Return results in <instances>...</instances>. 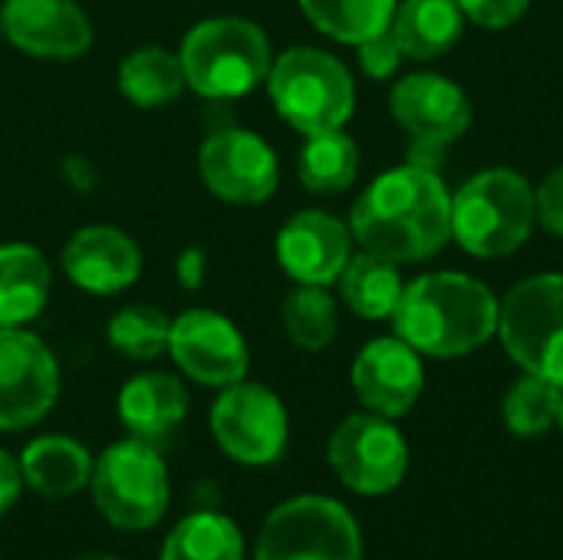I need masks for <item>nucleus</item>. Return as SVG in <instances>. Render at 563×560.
Here are the masks:
<instances>
[{
	"label": "nucleus",
	"mask_w": 563,
	"mask_h": 560,
	"mask_svg": "<svg viewBox=\"0 0 563 560\" xmlns=\"http://www.w3.org/2000/svg\"><path fill=\"white\" fill-rule=\"evenodd\" d=\"M353 241L396 264L435 257L452 241V195L435 168L399 165L369 182L350 211Z\"/></svg>",
	"instance_id": "obj_1"
},
{
	"label": "nucleus",
	"mask_w": 563,
	"mask_h": 560,
	"mask_svg": "<svg viewBox=\"0 0 563 560\" xmlns=\"http://www.w3.org/2000/svg\"><path fill=\"white\" fill-rule=\"evenodd\" d=\"M501 304L488 284L455 271L409 281L393 310L396 337L416 353L455 360L482 350L498 333Z\"/></svg>",
	"instance_id": "obj_2"
},
{
	"label": "nucleus",
	"mask_w": 563,
	"mask_h": 560,
	"mask_svg": "<svg viewBox=\"0 0 563 560\" xmlns=\"http://www.w3.org/2000/svg\"><path fill=\"white\" fill-rule=\"evenodd\" d=\"M185 86L208 102H231L254 92L274 63L271 36L261 23L234 13L198 20L178 46Z\"/></svg>",
	"instance_id": "obj_3"
},
{
	"label": "nucleus",
	"mask_w": 563,
	"mask_h": 560,
	"mask_svg": "<svg viewBox=\"0 0 563 560\" xmlns=\"http://www.w3.org/2000/svg\"><path fill=\"white\" fill-rule=\"evenodd\" d=\"M264 86L277 116L300 135L343 129L356 109L350 66L320 46H290L277 53Z\"/></svg>",
	"instance_id": "obj_4"
},
{
	"label": "nucleus",
	"mask_w": 563,
	"mask_h": 560,
	"mask_svg": "<svg viewBox=\"0 0 563 560\" xmlns=\"http://www.w3.org/2000/svg\"><path fill=\"white\" fill-rule=\"evenodd\" d=\"M534 224V185L515 168H485L452 195V238L475 257L515 254Z\"/></svg>",
	"instance_id": "obj_5"
},
{
	"label": "nucleus",
	"mask_w": 563,
	"mask_h": 560,
	"mask_svg": "<svg viewBox=\"0 0 563 560\" xmlns=\"http://www.w3.org/2000/svg\"><path fill=\"white\" fill-rule=\"evenodd\" d=\"M89 495L115 531H152L172 505L168 465L152 442L129 436L96 455Z\"/></svg>",
	"instance_id": "obj_6"
},
{
	"label": "nucleus",
	"mask_w": 563,
	"mask_h": 560,
	"mask_svg": "<svg viewBox=\"0 0 563 560\" xmlns=\"http://www.w3.org/2000/svg\"><path fill=\"white\" fill-rule=\"evenodd\" d=\"M254 560H363V531L343 502L297 495L264 518Z\"/></svg>",
	"instance_id": "obj_7"
},
{
	"label": "nucleus",
	"mask_w": 563,
	"mask_h": 560,
	"mask_svg": "<svg viewBox=\"0 0 563 560\" xmlns=\"http://www.w3.org/2000/svg\"><path fill=\"white\" fill-rule=\"evenodd\" d=\"M498 337L525 373L563 389V274H538L515 284L501 300Z\"/></svg>",
	"instance_id": "obj_8"
},
{
	"label": "nucleus",
	"mask_w": 563,
	"mask_h": 560,
	"mask_svg": "<svg viewBox=\"0 0 563 560\" xmlns=\"http://www.w3.org/2000/svg\"><path fill=\"white\" fill-rule=\"evenodd\" d=\"M208 426L218 449L247 469L280 462L290 442V416L284 399L271 386L251 380L218 389Z\"/></svg>",
	"instance_id": "obj_9"
},
{
	"label": "nucleus",
	"mask_w": 563,
	"mask_h": 560,
	"mask_svg": "<svg viewBox=\"0 0 563 560\" xmlns=\"http://www.w3.org/2000/svg\"><path fill=\"white\" fill-rule=\"evenodd\" d=\"M327 462L343 488L363 498H379L402 485L409 472V446L393 419L366 409L346 416L333 429Z\"/></svg>",
	"instance_id": "obj_10"
},
{
	"label": "nucleus",
	"mask_w": 563,
	"mask_h": 560,
	"mask_svg": "<svg viewBox=\"0 0 563 560\" xmlns=\"http://www.w3.org/2000/svg\"><path fill=\"white\" fill-rule=\"evenodd\" d=\"M389 109L409 135V162L435 168L452 142L472 125V102L459 83L439 73L402 76L389 92Z\"/></svg>",
	"instance_id": "obj_11"
},
{
	"label": "nucleus",
	"mask_w": 563,
	"mask_h": 560,
	"mask_svg": "<svg viewBox=\"0 0 563 560\" xmlns=\"http://www.w3.org/2000/svg\"><path fill=\"white\" fill-rule=\"evenodd\" d=\"M56 353L26 327H0V432H26L59 403Z\"/></svg>",
	"instance_id": "obj_12"
},
{
	"label": "nucleus",
	"mask_w": 563,
	"mask_h": 560,
	"mask_svg": "<svg viewBox=\"0 0 563 560\" xmlns=\"http://www.w3.org/2000/svg\"><path fill=\"white\" fill-rule=\"evenodd\" d=\"M201 185L238 208H254L274 198L280 185V162L274 145L244 125L211 129L198 149Z\"/></svg>",
	"instance_id": "obj_13"
},
{
	"label": "nucleus",
	"mask_w": 563,
	"mask_h": 560,
	"mask_svg": "<svg viewBox=\"0 0 563 560\" xmlns=\"http://www.w3.org/2000/svg\"><path fill=\"white\" fill-rule=\"evenodd\" d=\"M168 356L185 380L208 389L241 383L251 370V347L241 327L211 307H188L172 317Z\"/></svg>",
	"instance_id": "obj_14"
},
{
	"label": "nucleus",
	"mask_w": 563,
	"mask_h": 560,
	"mask_svg": "<svg viewBox=\"0 0 563 560\" xmlns=\"http://www.w3.org/2000/svg\"><path fill=\"white\" fill-rule=\"evenodd\" d=\"M3 40L49 63H69L92 50L96 30L79 0H3L0 3Z\"/></svg>",
	"instance_id": "obj_15"
},
{
	"label": "nucleus",
	"mask_w": 563,
	"mask_h": 560,
	"mask_svg": "<svg viewBox=\"0 0 563 560\" xmlns=\"http://www.w3.org/2000/svg\"><path fill=\"white\" fill-rule=\"evenodd\" d=\"M142 248L119 224H82L63 251L59 267L66 281L89 297H115L142 277Z\"/></svg>",
	"instance_id": "obj_16"
},
{
	"label": "nucleus",
	"mask_w": 563,
	"mask_h": 560,
	"mask_svg": "<svg viewBox=\"0 0 563 560\" xmlns=\"http://www.w3.org/2000/svg\"><path fill=\"white\" fill-rule=\"evenodd\" d=\"M353 231L350 221H340L330 211L307 208L290 215L274 241L277 264L294 284L330 287L343 274L353 257Z\"/></svg>",
	"instance_id": "obj_17"
},
{
	"label": "nucleus",
	"mask_w": 563,
	"mask_h": 560,
	"mask_svg": "<svg viewBox=\"0 0 563 560\" xmlns=\"http://www.w3.org/2000/svg\"><path fill=\"white\" fill-rule=\"evenodd\" d=\"M350 383L363 409L386 419H402L412 413L426 386L422 353L399 337H376L353 360Z\"/></svg>",
	"instance_id": "obj_18"
},
{
	"label": "nucleus",
	"mask_w": 563,
	"mask_h": 560,
	"mask_svg": "<svg viewBox=\"0 0 563 560\" xmlns=\"http://www.w3.org/2000/svg\"><path fill=\"white\" fill-rule=\"evenodd\" d=\"M115 416L125 436L158 446L188 416L185 380L168 370H145L129 376L115 396Z\"/></svg>",
	"instance_id": "obj_19"
},
{
	"label": "nucleus",
	"mask_w": 563,
	"mask_h": 560,
	"mask_svg": "<svg viewBox=\"0 0 563 560\" xmlns=\"http://www.w3.org/2000/svg\"><path fill=\"white\" fill-rule=\"evenodd\" d=\"M16 462H20L23 488H30L46 502H66L89 488L96 455L73 436L46 432L30 439L16 455Z\"/></svg>",
	"instance_id": "obj_20"
},
{
	"label": "nucleus",
	"mask_w": 563,
	"mask_h": 560,
	"mask_svg": "<svg viewBox=\"0 0 563 560\" xmlns=\"http://www.w3.org/2000/svg\"><path fill=\"white\" fill-rule=\"evenodd\" d=\"M53 294V267L36 244H0V327H30Z\"/></svg>",
	"instance_id": "obj_21"
},
{
	"label": "nucleus",
	"mask_w": 563,
	"mask_h": 560,
	"mask_svg": "<svg viewBox=\"0 0 563 560\" xmlns=\"http://www.w3.org/2000/svg\"><path fill=\"white\" fill-rule=\"evenodd\" d=\"M465 13L455 0H399L389 33L409 59H435L462 40Z\"/></svg>",
	"instance_id": "obj_22"
},
{
	"label": "nucleus",
	"mask_w": 563,
	"mask_h": 560,
	"mask_svg": "<svg viewBox=\"0 0 563 560\" xmlns=\"http://www.w3.org/2000/svg\"><path fill=\"white\" fill-rule=\"evenodd\" d=\"M115 86L125 102L135 109H162L172 106L188 86L178 50L168 46H139L122 56L115 69Z\"/></svg>",
	"instance_id": "obj_23"
},
{
	"label": "nucleus",
	"mask_w": 563,
	"mask_h": 560,
	"mask_svg": "<svg viewBox=\"0 0 563 560\" xmlns=\"http://www.w3.org/2000/svg\"><path fill=\"white\" fill-rule=\"evenodd\" d=\"M343 304L363 320H386L393 317L402 297V274L396 261L379 257L373 251H360L346 261L343 274L336 277Z\"/></svg>",
	"instance_id": "obj_24"
},
{
	"label": "nucleus",
	"mask_w": 563,
	"mask_h": 560,
	"mask_svg": "<svg viewBox=\"0 0 563 560\" xmlns=\"http://www.w3.org/2000/svg\"><path fill=\"white\" fill-rule=\"evenodd\" d=\"M158 560H244V535L221 512H191L165 535Z\"/></svg>",
	"instance_id": "obj_25"
},
{
	"label": "nucleus",
	"mask_w": 563,
	"mask_h": 560,
	"mask_svg": "<svg viewBox=\"0 0 563 560\" xmlns=\"http://www.w3.org/2000/svg\"><path fill=\"white\" fill-rule=\"evenodd\" d=\"M297 175L310 195H340L353 188L360 175V145L343 129L307 135L297 158Z\"/></svg>",
	"instance_id": "obj_26"
},
{
	"label": "nucleus",
	"mask_w": 563,
	"mask_h": 560,
	"mask_svg": "<svg viewBox=\"0 0 563 560\" xmlns=\"http://www.w3.org/2000/svg\"><path fill=\"white\" fill-rule=\"evenodd\" d=\"M399 0H300L303 17L330 40L360 46L389 30Z\"/></svg>",
	"instance_id": "obj_27"
},
{
	"label": "nucleus",
	"mask_w": 563,
	"mask_h": 560,
	"mask_svg": "<svg viewBox=\"0 0 563 560\" xmlns=\"http://www.w3.org/2000/svg\"><path fill=\"white\" fill-rule=\"evenodd\" d=\"M280 327L287 340L303 353H320L333 347L340 333V310L327 287L297 284L280 304Z\"/></svg>",
	"instance_id": "obj_28"
},
{
	"label": "nucleus",
	"mask_w": 563,
	"mask_h": 560,
	"mask_svg": "<svg viewBox=\"0 0 563 560\" xmlns=\"http://www.w3.org/2000/svg\"><path fill=\"white\" fill-rule=\"evenodd\" d=\"M172 317L152 304H125L106 323V343L132 363H152L168 353Z\"/></svg>",
	"instance_id": "obj_29"
},
{
	"label": "nucleus",
	"mask_w": 563,
	"mask_h": 560,
	"mask_svg": "<svg viewBox=\"0 0 563 560\" xmlns=\"http://www.w3.org/2000/svg\"><path fill=\"white\" fill-rule=\"evenodd\" d=\"M561 396L563 389L558 383L525 373L518 383L508 386V393L501 399L505 429L515 432V436H521V439H534V436L551 432L558 426Z\"/></svg>",
	"instance_id": "obj_30"
},
{
	"label": "nucleus",
	"mask_w": 563,
	"mask_h": 560,
	"mask_svg": "<svg viewBox=\"0 0 563 560\" xmlns=\"http://www.w3.org/2000/svg\"><path fill=\"white\" fill-rule=\"evenodd\" d=\"M356 53H360V66H363V73L369 76V79H389V76H396V69L402 66V59H406V53L399 50V43H396V36L386 30V33H379V36H369V40H363L360 46H356Z\"/></svg>",
	"instance_id": "obj_31"
},
{
	"label": "nucleus",
	"mask_w": 563,
	"mask_h": 560,
	"mask_svg": "<svg viewBox=\"0 0 563 560\" xmlns=\"http://www.w3.org/2000/svg\"><path fill=\"white\" fill-rule=\"evenodd\" d=\"M455 3L472 23L488 26V30H505L525 17L531 0H455Z\"/></svg>",
	"instance_id": "obj_32"
},
{
	"label": "nucleus",
	"mask_w": 563,
	"mask_h": 560,
	"mask_svg": "<svg viewBox=\"0 0 563 560\" xmlns=\"http://www.w3.org/2000/svg\"><path fill=\"white\" fill-rule=\"evenodd\" d=\"M534 208H538V224L563 238V165H558L541 182V188H534Z\"/></svg>",
	"instance_id": "obj_33"
},
{
	"label": "nucleus",
	"mask_w": 563,
	"mask_h": 560,
	"mask_svg": "<svg viewBox=\"0 0 563 560\" xmlns=\"http://www.w3.org/2000/svg\"><path fill=\"white\" fill-rule=\"evenodd\" d=\"M175 284L185 294H198L208 284V254H205V248L191 244V248L178 251V257H175Z\"/></svg>",
	"instance_id": "obj_34"
},
{
	"label": "nucleus",
	"mask_w": 563,
	"mask_h": 560,
	"mask_svg": "<svg viewBox=\"0 0 563 560\" xmlns=\"http://www.w3.org/2000/svg\"><path fill=\"white\" fill-rule=\"evenodd\" d=\"M20 495H23L20 462H16V455H10L7 449H0V518L20 502Z\"/></svg>",
	"instance_id": "obj_35"
},
{
	"label": "nucleus",
	"mask_w": 563,
	"mask_h": 560,
	"mask_svg": "<svg viewBox=\"0 0 563 560\" xmlns=\"http://www.w3.org/2000/svg\"><path fill=\"white\" fill-rule=\"evenodd\" d=\"M63 178L69 182L73 191L89 195L96 188V182H99V172H96V165L86 155H66L63 158Z\"/></svg>",
	"instance_id": "obj_36"
},
{
	"label": "nucleus",
	"mask_w": 563,
	"mask_h": 560,
	"mask_svg": "<svg viewBox=\"0 0 563 560\" xmlns=\"http://www.w3.org/2000/svg\"><path fill=\"white\" fill-rule=\"evenodd\" d=\"M76 560H119L115 554H82V558Z\"/></svg>",
	"instance_id": "obj_37"
},
{
	"label": "nucleus",
	"mask_w": 563,
	"mask_h": 560,
	"mask_svg": "<svg viewBox=\"0 0 563 560\" xmlns=\"http://www.w3.org/2000/svg\"><path fill=\"white\" fill-rule=\"evenodd\" d=\"M558 426H561V432H563V396H561V409H558Z\"/></svg>",
	"instance_id": "obj_38"
}]
</instances>
